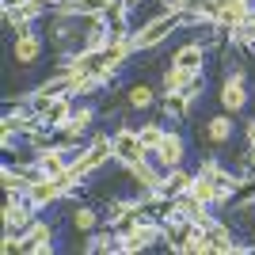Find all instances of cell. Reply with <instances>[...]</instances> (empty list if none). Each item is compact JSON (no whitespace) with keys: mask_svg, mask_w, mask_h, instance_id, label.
<instances>
[{"mask_svg":"<svg viewBox=\"0 0 255 255\" xmlns=\"http://www.w3.org/2000/svg\"><path fill=\"white\" fill-rule=\"evenodd\" d=\"M0 252H4V255H19V233H4Z\"/></svg>","mask_w":255,"mask_h":255,"instance_id":"484cf974","label":"cell"},{"mask_svg":"<svg viewBox=\"0 0 255 255\" xmlns=\"http://www.w3.org/2000/svg\"><path fill=\"white\" fill-rule=\"evenodd\" d=\"M69 225H73L76 233H96V225H99V210L96 206H88V202H76L73 210H69Z\"/></svg>","mask_w":255,"mask_h":255,"instance_id":"d6986e66","label":"cell"},{"mask_svg":"<svg viewBox=\"0 0 255 255\" xmlns=\"http://www.w3.org/2000/svg\"><path fill=\"white\" fill-rule=\"evenodd\" d=\"M46 4H50V8H61V4H69V0H46Z\"/></svg>","mask_w":255,"mask_h":255,"instance_id":"83f0119b","label":"cell"},{"mask_svg":"<svg viewBox=\"0 0 255 255\" xmlns=\"http://www.w3.org/2000/svg\"><path fill=\"white\" fill-rule=\"evenodd\" d=\"M0 183H4V198H23L27 187H31V179H27L15 164H4V168H0Z\"/></svg>","mask_w":255,"mask_h":255,"instance_id":"ac0fdd59","label":"cell"},{"mask_svg":"<svg viewBox=\"0 0 255 255\" xmlns=\"http://www.w3.org/2000/svg\"><path fill=\"white\" fill-rule=\"evenodd\" d=\"M46 53V34L38 27H15V38H11V57L19 65H34Z\"/></svg>","mask_w":255,"mask_h":255,"instance_id":"8992f818","label":"cell"},{"mask_svg":"<svg viewBox=\"0 0 255 255\" xmlns=\"http://www.w3.org/2000/svg\"><path fill=\"white\" fill-rule=\"evenodd\" d=\"M34 160H38V168H42V175H53V179H61L65 171H69V156H65V149L53 141V145H46V149L34 152Z\"/></svg>","mask_w":255,"mask_h":255,"instance_id":"4fadbf2b","label":"cell"},{"mask_svg":"<svg viewBox=\"0 0 255 255\" xmlns=\"http://www.w3.org/2000/svg\"><path fill=\"white\" fill-rule=\"evenodd\" d=\"M126 4H129V8H137V4H145V0H126Z\"/></svg>","mask_w":255,"mask_h":255,"instance_id":"f546056e","label":"cell"},{"mask_svg":"<svg viewBox=\"0 0 255 255\" xmlns=\"http://www.w3.org/2000/svg\"><path fill=\"white\" fill-rule=\"evenodd\" d=\"M15 4H19V0H4V8H15Z\"/></svg>","mask_w":255,"mask_h":255,"instance_id":"f1b7e54d","label":"cell"},{"mask_svg":"<svg viewBox=\"0 0 255 255\" xmlns=\"http://www.w3.org/2000/svg\"><path fill=\"white\" fill-rule=\"evenodd\" d=\"M53 252V225L34 217L19 233V255H50Z\"/></svg>","mask_w":255,"mask_h":255,"instance_id":"ba28073f","label":"cell"},{"mask_svg":"<svg viewBox=\"0 0 255 255\" xmlns=\"http://www.w3.org/2000/svg\"><path fill=\"white\" fill-rule=\"evenodd\" d=\"M0 217H4V233H23V229L38 217V210H34L27 198H4Z\"/></svg>","mask_w":255,"mask_h":255,"instance_id":"9c48e42d","label":"cell"},{"mask_svg":"<svg viewBox=\"0 0 255 255\" xmlns=\"http://www.w3.org/2000/svg\"><path fill=\"white\" fill-rule=\"evenodd\" d=\"M23 198H27L34 210H50V206L65 202V198H69V191H65L61 179H53V175H38V179H31V187H27V194H23Z\"/></svg>","mask_w":255,"mask_h":255,"instance_id":"52a82bcc","label":"cell"},{"mask_svg":"<svg viewBox=\"0 0 255 255\" xmlns=\"http://www.w3.org/2000/svg\"><path fill=\"white\" fill-rule=\"evenodd\" d=\"M217 99H221V111H229V115H240L248 107V69L244 65H236L233 73H225Z\"/></svg>","mask_w":255,"mask_h":255,"instance_id":"5b68a950","label":"cell"},{"mask_svg":"<svg viewBox=\"0 0 255 255\" xmlns=\"http://www.w3.org/2000/svg\"><path fill=\"white\" fill-rule=\"evenodd\" d=\"M191 194L198 198V202H206V206H217V183H213L210 175H202V171H194Z\"/></svg>","mask_w":255,"mask_h":255,"instance_id":"603a6c76","label":"cell"},{"mask_svg":"<svg viewBox=\"0 0 255 255\" xmlns=\"http://www.w3.org/2000/svg\"><path fill=\"white\" fill-rule=\"evenodd\" d=\"M111 4L115 0H69V4H61L53 11H65V15H107Z\"/></svg>","mask_w":255,"mask_h":255,"instance_id":"ffe728a7","label":"cell"},{"mask_svg":"<svg viewBox=\"0 0 255 255\" xmlns=\"http://www.w3.org/2000/svg\"><path fill=\"white\" fill-rule=\"evenodd\" d=\"M73 111H76V96H73V92H61V96H53L46 107H38V115H42V122H46L50 129H61V126H69Z\"/></svg>","mask_w":255,"mask_h":255,"instance_id":"30bf717a","label":"cell"},{"mask_svg":"<svg viewBox=\"0 0 255 255\" xmlns=\"http://www.w3.org/2000/svg\"><path fill=\"white\" fill-rule=\"evenodd\" d=\"M191 183H194V171H187L183 164L179 168H168L164 171V183H160V194H164V198H175V194L191 191Z\"/></svg>","mask_w":255,"mask_h":255,"instance_id":"9a60e30c","label":"cell"},{"mask_svg":"<svg viewBox=\"0 0 255 255\" xmlns=\"http://www.w3.org/2000/svg\"><path fill=\"white\" fill-rule=\"evenodd\" d=\"M168 65H179V69H202V65H206V46L198 42V38H191V42H183L179 50L171 53Z\"/></svg>","mask_w":255,"mask_h":255,"instance_id":"5bb4252c","label":"cell"},{"mask_svg":"<svg viewBox=\"0 0 255 255\" xmlns=\"http://www.w3.org/2000/svg\"><path fill=\"white\" fill-rule=\"evenodd\" d=\"M160 240H168V225H164V221H149V217H141V221L133 225V233L122 236V255L149 252V248H156Z\"/></svg>","mask_w":255,"mask_h":255,"instance_id":"3957f363","label":"cell"},{"mask_svg":"<svg viewBox=\"0 0 255 255\" xmlns=\"http://www.w3.org/2000/svg\"><path fill=\"white\" fill-rule=\"evenodd\" d=\"M179 27H183V15L156 11V15H149L145 23H137V27H133V50H137V53H152L156 46L168 42Z\"/></svg>","mask_w":255,"mask_h":255,"instance_id":"6da1fadb","label":"cell"},{"mask_svg":"<svg viewBox=\"0 0 255 255\" xmlns=\"http://www.w3.org/2000/svg\"><path fill=\"white\" fill-rule=\"evenodd\" d=\"M19 137H23L19 129H11V126H0V149H4V152H11V149H15V141H19Z\"/></svg>","mask_w":255,"mask_h":255,"instance_id":"d4e9b609","label":"cell"},{"mask_svg":"<svg viewBox=\"0 0 255 255\" xmlns=\"http://www.w3.org/2000/svg\"><path fill=\"white\" fill-rule=\"evenodd\" d=\"M152 152L145 149V141H141V133L133 126H118L115 129V164L118 168H133V164H141V160H149Z\"/></svg>","mask_w":255,"mask_h":255,"instance_id":"277c9868","label":"cell"},{"mask_svg":"<svg viewBox=\"0 0 255 255\" xmlns=\"http://www.w3.org/2000/svg\"><path fill=\"white\" fill-rule=\"evenodd\" d=\"M233 133H236V126H233V115H229V111H221V115H213L210 122H206V141H210V145H229Z\"/></svg>","mask_w":255,"mask_h":255,"instance_id":"2e32d148","label":"cell"},{"mask_svg":"<svg viewBox=\"0 0 255 255\" xmlns=\"http://www.w3.org/2000/svg\"><path fill=\"white\" fill-rule=\"evenodd\" d=\"M187 115H191V99L183 96V92L164 96V118H171V122H187Z\"/></svg>","mask_w":255,"mask_h":255,"instance_id":"7402d4cb","label":"cell"},{"mask_svg":"<svg viewBox=\"0 0 255 255\" xmlns=\"http://www.w3.org/2000/svg\"><path fill=\"white\" fill-rule=\"evenodd\" d=\"M244 141H248V149L255 152V118H248V122H244Z\"/></svg>","mask_w":255,"mask_h":255,"instance_id":"4316f807","label":"cell"},{"mask_svg":"<svg viewBox=\"0 0 255 255\" xmlns=\"http://www.w3.org/2000/svg\"><path fill=\"white\" fill-rule=\"evenodd\" d=\"M46 11H50L46 0H19L15 8H4V27H34Z\"/></svg>","mask_w":255,"mask_h":255,"instance_id":"8fae6325","label":"cell"},{"mask_svg":"<svg viewBox=\"0 0 255 255\" xmlns=\"http://www.w3.org/2000/svg\"><path fill=\"white\" fill-rule=\"evenodd\" d=\"M126 103L133 107V111H149V107L156 103V88H152V84H145V80L129 84V92H126Z\"/></svg>","mask_w":255,"mask_h":255,"instance_id":"44dd1931","label":"cell"},{"mask_svg":"<svg viewBox=\"0 0 255 255\" xmlns=\"http://www.w3.org/2000/svg\"><path fill=\"white\" fill-rule=\"evenodd\" d=\"M137 133H141V141H145V149L156 152L160 141L168 137V126H164V122H145V126H137Z\"/></svg>","mask_w":255,"mask_h":255,"instance_id":"cb8c5ba5","label":"cell"},{"mask_svg":"<svg viewBox=\"0 0 255 255\" xmlns=\"http://www.w3.org/2000/svg\"><path fill=\"white\" fill-rule=\"evenodd\" d=\"M206 233H210V252L236 255V244H240V240H236V233H233V229H229L225 221H213L210 229H206Z\"/></svg>","mask_w":255,"mask_h":255,"instance_id":"e0dca14e","label":"cell"},{"mask_svg":"<svg viewBox=\"0 0 255 255\" xmlns=\"http://www.w3.org/2000/svg\"><path fill=\"white\" fill-rule=\"evenodd\" d=\"M152 160H156L164 171H168V168H179L183 160H187V141H183L179 129H168V137L160 141V149L152 152Z\"/></svg>","mask_w":255,"mask_h":255,"instance_id":"7c38bea8","label":"cell"},{"mask_svg":"<svg viewBox=\"0 0 255 255\" xmlns=\"http://www.w3.org/2000/svg\"><path fill=\"white\" fill-rule=\"evenodd\" d=\"M202 88H206L202 69H179V65H168V69H164V76H160V92H164V96L183 92L191 103H194V99H202Z\"/></svg>","mask_w":255,"mask_h":255,"instance_id":"7a4b0ae2","label":"cell"},{"mask_svg":"<svg viewBox=\"0 0 255 255\" xmlns=\"http://www.w3.org/2000/svg\"><path fill=\"white\" fill-rule=\"evenodd\" d=\"M252 50H255V46H252Z\"/></svg>","mask_w":255,"mask_h":255,"instance_id":"4dcf8cb0","label":"cell"}]
</instances>
